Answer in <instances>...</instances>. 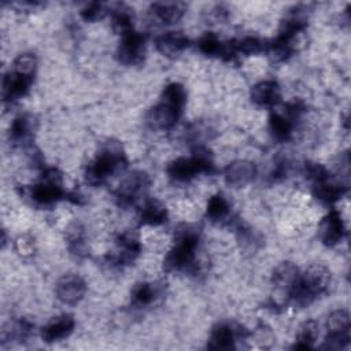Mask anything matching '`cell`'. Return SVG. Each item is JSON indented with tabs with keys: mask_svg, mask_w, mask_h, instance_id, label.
<instances>
[{
	"mask_svg": "<svg viewBox=\"0 0 351 351\" xmlns=\"http://www.w3.org/2000/svg\"><path fill=\"white\" fill-rule=\"evenodd\" d=\"M350 315L346 310H335L326 318L328 337L324 347L326 348H343L350 341Z\"/></svg>",
	"mask_w": 351,
	"mask_h": 351,
	"instance_id": "cell-6",
	"label": "cell"
},
{
	"mask_svg": "<svg viewBox=\"0 0 351 351\" xmlns=\"http://www.w3.org/2000/svg\"><path fill=\"white\" fill-rule=\"evenodd\" d=\"M64 196L62 188V173L58 169H47L43 173L41 181L32 186L30 197L41 206H49L59 202Z\"/></svg>",
	"mask_w": 351,
	"mask_h": 351,
	"instance_id": "cell-5",
	"label": "cell"
},
{
	"mask_svg": "<svg viewBox=\"0 0 351 351\" xmlns=\"http://www.w3.org/2000/svg\"><path fill=\"white\" fill-rule=\"evenodd\" d=\"M332 284V273L324 265H311L303 274L292 291L291 296L298 304H310L315 298L325 293Z\"/></svg>",
	"mask_w": 351,
	"mask_h": 351,
	"instance_id": "cell-1",
	"label": "cell"
},
{
	"mask_svg": "<svg viewBox=\"0 0 351 351\" xmlns=\"http://www.w3.org/2000/svg\"><path fill=\"white\" fill-rule=\"evenodd\" d=\"M256 176V166L251 160L239 159L229 163L223 170L226 184L232 186H244L251 182Z\"/></svg>",
	"mask_w": 351,
	"mask_h": 351,
	"instance_id": "cell-9",
	"label": "cell"
},
{
	"mask_svg": "<svg viewBox=\"0 0 351 351\" xmlns=\"http://www.w3.org/2000/svg\"><path fill=\"white\" fill-rule=\"evenodd\" d=\"M269 129L276 140L287 141L292 134V121L285 115L271 112L269 117Z\"/></svg>",
	"mask_w": 351,
	"mask_h": 351,
	"instance_id": "cell-23",
	"label": "cell"
},
{
	"mask_svg": "<svg viewBox=\"0 0 351 351\" xmlns=\"http://www.w3.org/2000/svg\"><path fill=\"white\" fill-rule=\"evenodd\" d=\"M145 53V37L133 29L123 33L118 45V59L123 64H138Z\"/></svg>",
	"mask_w": 351,
	"mask_h": 351,
	"instance_id": "cell-7",
	"label": "cell"
},
{
	"mask_svg": "<svg viewBox=\"0 0 351 351\" xmlns=\"http://www.w3.org/2000/svg\"><path fill=\"white\" fill-rule=\"evenodd\" d=\"M80 14H81V18L86 22H96L106 16L107 8L104 4L95 1V3H89L88 5H85Z\"/></svg>",
	"mask_w": 351,
	"mask_h": 351,
	"instance_id": "cell-33",
	"label": "cell"
},
{
	"mask_svg": "<svg viewBox=\"0 0 351 351\" xmlns=\"http://www.w3.org/2000/svg\"><path fill=\"white\" fill-rule=\"evenodd\" d=\"M155 47L162 55L174 58L189 47V38L181 32H167L156 38Z\"/></svg>",
	"mask_w": 351,
	"mask_h": 351,
	"instance_id": "cell-18",
	"label": "cell"
},
{
	"mask_svg": "<svg viewBox=\"0 0 351 351\" xmlns=\"http://www.w3.org/2000/svg\"><path fill=\"white\" fill-rule=\"evenodd\" d=\"M32 118L27 115L16 117L10 126V138L14 143L25 141L32 134Z\"/></svg>",
	"mask_w": 351,
	"mask_h": 351,
	"instance_id": "cell-25",
	"label": "cell"
},
{
	"mask_svg": "<svg viewBox=\"0 0 351 351\" xmlns=\"http://www.w3.org/2000/svg\"><path fill=\"white\" fill-rule=\"evenodd\" d=\"M344 192H346V188L343 185L332 182L329 178L324 182L315 184V191H314L315 196L325 203L336 202L344 195Z\"/></svg>",
	"mask_w": 351,
	"mask_h": 351,
	"instance_id": "cell-24",
	"label": "cell"
},
{
	"mask_svg": "<svg viewBox=\"0 0 351 351\" xmlns=\"http://www.w3.org/2000/svg\"><path fill=\"white\" fill-rule=\"evenodd\" d=\"M74 318L70 314H63L56 318H53L51 322H48L43 329H41V337L47 343H53L59 341L64 337H67L73 329H74Z\"/></svg>",
	"mask_w": 351,
	"mask_h": 351,
	"instance_id": "cell-16",
	"label": "cell"
},
{
	"mask_svg": "<svg viewBox=\"0 0 351 351\" xmlns=\"http://www.w3.org/2000/svg\"><path fill=\"white\" fill-rule=\"evenodd\" d=\"M117 241L119 245V252L111 256V262H114V263H129L141 251V244H140L138 236L132 230L121 233L118 236Z\"/></svg>",
	"mask_w": 351,
	"mask_h": 351,
	"instance_id": "cell-15",
	"label": "cell"
},
{
	"mask_svg": "<svg viewBox=\"0 0 351 351\" xmlns=\"http://www.w3.org/2000/svg\"><path fill=\"white\" fill-rule=\"evenodd\" d=\"M69 243H70V248L75 254H81V251L84 250V230L80 225L75 223L70 228Z\"/></svg>",
	"mask_w": 351,
	"mask_h": 351,
	"instance_id": "cell-34",
	"label": "cell"
},
{
	"mask_svg": "<svg viewBox=\"0 0 351 351\" xmlns=\"http://www.w3.org/2000/svg\"><path fill=\"white\" fill-rule=\"evenodd\" d=\"M86 291L85 281L77 274H66L56 282V296L60 302L66 304L78 303Z\"/></svg>",
	"mask_w": 351,
	"mask_h": 351,
	"instance_id": "cell-8",
	"label": "cell"
},
{
	"mask_svg": "<svg viewBox=\"0 0 351 351\" xmlns=\"http://www.w3.org/2000/svg\"><path fill=\"white\" fill-rule=\"evenodd\" d=\"M156 296L155 288L149 282H138L132 291V300L136 306H148Z\"/></svg>",
	"mask_w": 351,
	"mask_h": 351,
	"instance_id": "cell-30",
	"label": "cell"
},
{
	"mask_svg": "<svg viewBox=\"0 0 351 351\" xmlns=\"http://www.w3.org/2000/svg\"><path fill=\"white\" fill-rule=\"evenodd\" d=\"M37 67V59L33 53H22L19 56L15 58L14 63H12V70L25 75H34Z\"/></svg>",
	"mask_w": 351,
	"mask_h": 351,
	"instance_id": "cell-32",
	"label": "cell"
},
{
	"mask_svg": "<svg viewBox=\"0 0 351 351\" xmlns=\"http://www.w3.org/2000/svg\"><path fill=\"white\" fill-rule=\"evenodd\" d=\"M199 243V236L192 229L182 230L176 240L174 247L165 258L163 267L167 271L188 270L195 265V251Z\"/></svg>",
	"mask_w": 351,
	"mask_h": 351,
	"instance_id": "cell-2",
	"label": "cell"
},
{
	"mask_svg": "<svg viewBox=\"0 0 351 351\" xmlns=\"http://www.w3.org/2000/svg\"><path fill=\"white\" fill-rule=\"evenodd\" d=\"M181 111H182L181 108H177V107L160 100V103L149 111L148 121L154 128L170 129L177 123V121L181 115Z\"/></svg>",
	"mask_w": 351,
	"mask_h": 351,
	"instance_id": "cell-17",
	"label": "cell"
},
{
	"mask_svg": "<svg viewBox=\"0 0 351 351\" xmlns=\"http://www.w3.org/2000/svg\"><path fill=\"white\" fill-rule=\"evenodd\" d=\"M230 45H232L234 55L236 53L252 55V53H258L262 49H265L263 43L256 37H244L240 40H232Z\"/></svg>",
	"mask_w": 351,
	"mask_h": 351,
	"instance_id": "cell-28",
	"label": "cell"
},
{
	"mask_svg": "<svg viewBox=\"0 0 351 351\" xmlns=\"http://www.w3.org/2000/svg\"><path fill=\"white\" fill-rule=\"evenodd\" d=\"M167 219V208L166 206L156 200L149 199L144 203L141 211H140V223L141 225H149V226H158L165 223Z\"/></svg>",
	"mask_w": 351,
	"mask_h": 351,
	"instance_id": "cell-20",
	"label": "cell"
},
{
	"mask_svg": "<svg viewBox=\"0 0 351 351\" xmlns=\"http://www.w3.org/2000/svg\"><path fill=\"white\" fill-rule=\"evenodd\" d=\"M33 77L16 71H8L3 78V99L4 101H14L25 96L32 85Z\"/></svg>",
	"mask_w": 351,
	"mask_h": 351,
	"instance_id": "cell-10",
	"label": "cell"
},
{
	"mask_svg": "<svg viewBox=\"0 0 351 351\" xmlns=\"http://www.w3.org/2000/svg\"><path fill=\"white\" fill-rule=\"evenodd\" d=\"M229 213V203L222 195H214L210 197L206 208V214L213 221H219L225 218Z\"/></svg>",
	"mask_w": 351,
	"mask_h": 351,
	"instance_id": "cell-29",
	"label": "cell"
},
{
	"mask_svg": "<svg viewBox=\"0 0 351 351\" xmlns=\"http://www.w3.org/2000/svg\"><path fill=\"white\" fill-rule=\"evenodd\" d=\"M149 185V178L144 171H133L119 185L117 197L122 203H130Z\"/></svg>",
	"mask_w": 351,
	"mask_h": 351,
	"instance_id": "cell-13",
	"label": "cell"
},
{
	"mask_svg": "<svg viewBox=\"0 0 351 351\" xmlns=\"http://www.w3.org/2000/svg\"><path fill=\"white\" fill-rule=\"evenodd\" d=\"M299 277H300L299 269L292 262H281L273 270L271 284L282 293H287L288 296H291L292 291L295 289L299 281Z\"/></svg>",
	"mask_w": 351,
	"mask_h": 351,
	"instance_id": "cell-12",
	"label": "cell"
},
{
	"mask_svg": "<svg viewBox=\"0 0 351 351\" xmlns=\"http://www.w3.org/2000/svg\"><path fill=\"white\" fill-rule=\"evenodd\" d=\"M344 236V222L341 215L332 210L329 211L319 223V237L325 245H336Z\"/></svg>",
	"mask_w": 351,
	"mask_h": 351,
	"instance_id": "cell-11",
	"label": "cell"
},
{
	"mask_svg": "<svg viewBox=\"0 0 351 351\" xmlns=\"http://www.w3.org/2000/svg\"><path fill=\"white\" fill-rule=\"evenodd\" d=\"M162 101H166V103L182 110V107L186 101L185 88L178 82H171V84L166 85V88L162 92Z\"/></svg>",
	"mask_w": 351,
	"mask_h": 351,
	"instance_id": "cell-26",
	"label": "cell"
},
{
	"mask_svg": "<svg viewBox=\"0 0 351 351\" xmlns=\"http://www.w3.org/2000/svg\"><path fill=\"white\" fill-rule=\"evenodd\" d=\"M154 15L165 23H176L185 12V4L180 1H156L151 5Z\"/></svg>",
	"mask_w": 351,
	"mask_h": 351,
	"instance_id": "cell-21",
	"label": "cell"
},
{
	"mask_svg": "<svg viewBox=\"0 0 351 351\" xmlns=\"http://www.w3.org/2000/svg\"><path fill=\"white\" fill-rule=\"evenodd\" d=\"M121 166H125V156L118 148L108 147L103 149L86 167L85 178L90 185L103 184Z\"/></svg>",
	"mask_w": 351,
	"mask_h": 351,
	"instance_id": "cell-4",
	"label": "cell"
},
{
	"mask_svg": "<svg viewBox=\"0 0 351 351\" xmlns=\"http://www.w3.org/2000/svg\"><path fill=\"white\" fill-rule=\"evenodd\" d=\"M234 340H236V330L228 324H219L211 330L207 347L210 350H217V351L232 350L234 348Z\"/></svg>",
	"mask_w": 351,
	"mask_h": 351,
	"instance_id": "cell-19",
	"label": "cell"
},
{
	"mask_svg": "<svg viewBox=\"0 0 351 351\" xmlns=\"http://www.w3.org/2000/svg\"><path fill=\"white\" fill-rule=\"evenodd\" d=\"M197 45H199V49H200L204 55H210V56L218 55V56H221V51H222L223 43H221L219 38H218L214 33L207 32V33H204V34L199 38Z\"/></svg>",
	"mask_w": 351,
	"mask_h": 351,
	"instance_id": "cell-31",
	"label": "cell"
},
{
	"mask_svg": "<svg viewBox=\"0 0 351 351\" xmlns=\"http://www.w3.org/2000/svg\"><path fill=\"white\" fill-rule=\"evenodd\" d=\"M214 171V162L206 148H197L191 158H177L167 166V174L176 181H189L197 174Z\"/></svg>",
	"mask_w": 351,
	"mask_h": 351,
	"instance_id": "cell-3",
	"label": "cell"
},
{
	"mask_svg": "<svg viewBox=\"0 0 351 351\" xmlns=\"http://www.w3.org/2000/svg\"><path fill=\"white\" fill-rule=\"evenodd\" d=\"M112 11H114L112 12V26L115 30H118L121 34H123L133 29L132 14H130L129 7H126L123 4H118Z\"/></svg>",
	"mask_w": 351,
	"mask_h": 351,
	"instance_id": "cell-27",
	"label": "cell"
},
{
	"mask_svg": "<svg viewBox=\"0 0 351 351\" xmlns=\"http://www.w3.org/2000/svg\"><path fill=\"white\" fill-rule=\"evenodd\" d=\"M318 324L313 319L304 321L299 329H298V335H296V343L293 346V348L298 350H308L313 348L317 337H318Z\"/></svg>",
	"mask_w": 351,
	"mask_h": 351,
	"instance_id": "cell-22",
	"label": "cell"
},
{
	"mask_svg": "<svg viewBox=\"0 0 351 351\" xmlns=\"http://www.w3.org/2000/svg\"><path fill=\"white\" fill-rule=\"evenodd\" d=\"M281 90L276 81L263 80L255 84L251 89V100L262 107H270L280 101Z\"/></svg>",
	"mask_w": 351,
	"mask_h": 351,
	"instance_id": "cell-14",
	"label": "cell"
}]
</instances>
